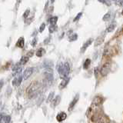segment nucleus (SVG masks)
Segmentation results:
<instances>
[{
	"label": "nucleus",
	"instance_id": "33",
	"mask_svg": "<svg viewBox=\"0 0 123 123\" xmlns=\"http://www.w3.org/2000/svg\"><path fill=\"white\" fill-rule=\"evenodd\" d=\"M17 79H18V77H16V78H15V79H13L12 82L13 86H17Z\"/></svg>",
	"mask_w": 123,
	"mask_h": 123
},
{
	"label": "nucleus",
	"instance_id": "28",
	"mask_svg": "<svg viewBox=\"0 0 123 123\" xmlns=\"http://www.w3.org/2000/svg\"><path fill=\"white\" fill-rule=\"evenodd\" d=\"M82 12H79V13H78V15H76V17H75V19H74V22H77L78 20H79V19L81 18V16H82Z\"/></svg>",
	"mask_w": 123,
	"mask_h": 123
},
{
	"label": "nucleus",
	"instance_id": "18",
	"mask_svg": "<svg viewBox=\"0 0 123 123\" xmlns=\"http://www.w3.org/2000/svg\"><path fill=\"white\" fill-rule=\"evenodd\" d=\"M99 118H100L99 115L98 114V113H95V114L92 115V118H91V120H92V122H96L99 119Z\"/></svg>",
	"mask_w": 123,
	"mask_h": 123
},
{
	"label": "nucleus",
	"instance_id": "38",
	"mask_svg": "<svg viewBox=\"0 0 123 123\" xmlns=\"http://www.w3.org/2000/svg\"><path fill=\"white\" fill-rule=\"evenodd\" d=\"M54 2H55V0H51V2H52V3H54Z\"/></svg>",
	"mask_w": 123,
	"mask_h": 123
},
{
	"label": "nucleus",
	"instance_id": "29",
	"mask_svg": "<svg viewBox=\"0 0 123 123\" xmlns=\"http://www.w3.org/2000/svg\"><path fill=\"white\" fill-rule=\"evenodd\" d=\"M22 75H19L18 76V79H17V86H19L20 84L22 83Z\"/></svg>",
	"mask_w": 123,
	"mask_h": 123
},
{
	"label": "nucleus",
	"instance_id": "23",
	"mask_svg": "<svg viewBox=\"0 0 123 123\" xmlns=\"http://www.w3.org/2000/svg\"><path fill=\"white\" fill-rule=\"evenodd\" d=\"M78 38V35L77 34H73L69 37V42H74Z\"/></svg>",
	"mask_w": 123,
	"mask_h": 123
},
{
	"label": "nucleus",
	"instance_id": "27",
	"mask_svg": "<svg viewBox=\"0 0 123 123\" xmlns=\"http://www.w3.org/2000/svg\"><path fill=\"white\" fill-rule=\"evenodd\" d=\"M110 13H107V14H105V15H104V17H103V21H108V20H109L110 19Z\"/></svg>",
	"mask_w": 123,
	"mask_h": 123
},
{
	"label": "nucleus",
	"instance_id": "32",
	"mask_svg": "<svg viewBox=\"0 0 123 123\" xmlns=\"http://www.w3.org/2000/svg\"><path fill=\"white\" fill-rule=\"evenodd\" d=\"M99 1L100 2H102V3H104V4H105V5H107L108 6H109V5H111L110 2H108V0H99Z\"/></svg>",
	"mask_w": 123,
	"mask_h": 123
},
{
	"label": "nucleus",
	"instance_id": "3",
	"mask_svg": "<svg viewBox=\"0 0 123 123\" xmlns=\"http://www.w3.org/2000/svg\"><path fill=\"white\" fill-rule=\"evenodd\" d=\"M33 71H34V69L33 68H27L26 70L23 72V74H22V79L25 80H27L32 75Z\"/></svg>",
	"mask_w": 123,
	"mask_h": 123
},
{
	"label": "nucleus",
	"instance_id": "35",
	"mask_svg": "<svg viewBox=\"0 0 123 123\" xmlns=\"http://www.w3.org/2000/svg\"><path fill=\"white\" fill-rule=\"evenodd\" d=\"M3 85H4V82H3V80H0V92H1L2 87H3Z\"/></svg>",
	"mask_w": 123,
	"mask_h": 123
},
{
	"label": "nucleus",
	"instance_id": "22",
	"mask_svg": "<svg viewBox=\"0 0 123 123\" xmlns=\"http://www.w3.org/2000/svg\"><path fill=\"white\" fill-rule=\"evenodd\" d=\"M3 121L5 123H9L11 122V116L10 115H5L3 117Z\"/></svg>",
	"mask_w": 123,
	"mask_h": 123
},
{
	"label": "nucleus",
	"instance_id": "34",
	"mask_svg": "<svg viewBox=\"0 0 123 123\" xmlns=\"http://www.w3.org/2000/svg\"><path fill=\"white\" fill-rule=\"evenodd\" d=\"M99 68H96V69H95V76H96V78L98 77V74H99Z\"/></svg>",
	"mask_w": 123,
	"mask_h": 123
},
{
	"label": "nucleus",
	"instance_id": "19",
	"mask_svg": "<svg viewBox=\"0 0 123 123\" xmlns=\"http://www.w3.org/2000/svg\"><path fill=\"white\" fill-rule=\"evenodd\" d=\"M57 29H58V27L56 25H51L49 28V32L50 33H53L57 30Z\"/></svg>",
	"mask_w": 123,
	"mask_h": 123
},
{
	"label": "nucleus",
	"instance_id": "12",
	"mask_svg": "<svg viewBox=\"0 0 123 123\" xmlns=\"http://www.w3.org/2000/svg\"><path fill=\"white\" fill-rule=\"evenodd\" d=\"M102 101H103V99H102V97L96 96L93 99V102H92V103H93V105H99L102 102Z\"/></svg>",
	"mask_w": 123,
	"mask_h": 123
},
{
	"label": "nucleus",
	"instance_id": "2",
	"mask_svg": "<svg viewBox=\"0 0 123 123\" xmlns=\"http://www.w3.org/2000/svg\"><path fill=\"white\" fill-rule=\"evenodd\" d=\"M110 66H111L110 63H105L102 65L101 70H100V73H101L102 76H105V75L108 74V72H110Z\"/></svg>",
	"mask_w": 123,
	"mask_h": 123
},
{
	"label": "nucleus",
	"instance_id": "10",
	"mask_svg": "<svg viewBox=\"0 0 123 123\" xmlns=\"http://www.w3.org/2000/svg\"><path fill=\"white\" fill-rule=\"evenodd\" d=\"M52 107L53 108L56 107V106L59 104L60 102H61V96H57L54 99H52Z\"/></svg>",
	"mask_w": 123,
	"mask_h": 123
},
{
	"label": "nucleus",
	"instance_id": "21",
	"mask_svg": "<svg viewBox=\"0 0 123 123\" xmlns=\"http://www.w3.org/2000/svg\"><path fill=\"white\" fill-rule=\"evenodd\" d=\"M54 96H55V92H52L51 93H50V94L49 95L48 99H47V102H51L52 100L53 99V98H54Z\"/></svg>",
	"mask_w": 123,
	"mask_h": 123
},
{
	"label": "nucleus",
	"instance_id": "15",
	"mask_svg": "<svg viewBox=\"0 0 123 123\" xmlns=\"http://www.w3.org/2000/svg\"><path fill=\"white\" fill-rule=\"evenodd\" d=\"M58 21V17L57 16H52L49 19V22L50 25H56Z\"/></svg>",
	"mask_w": 123,
	"mask_h": 123
},
{
	"label": "nucleus",
	"instance_id": "6",
	"mask_svg": "<svg viewBox=\"0 0 123 123\" xmlns=\"http://www.w3.org/2000/svg\"><path fill=\"white\" fill-rule=\"evenodd\" d=\"M63 66H64V75H63V78H65V77H68V75L70 72V65L68 62H66L63 64Z\"/></svg>",
	"mask_w": 123,
	"mask_h": 123
},
{
	"label": "nucleus",
	"instance_id": "31",
	"mask_svg": "<svg viewBox=\"0 0 123 123\" xmlns=\"http://www.w3.org/2000/svg\"><path fill=\"white\" fill-rule=\"evenodd\" d=\"M36 43H37V38H33V39L32 40V42H31V46L34 47V46H35Z\"/></svg>",
	"mask_w": 123,
	"mask_h": 123
},
{
	"label": "nucleus",
	"instance_id": "30",
	"mask_svg": "<svg viewBox=\"0 0 123 123\" xmlns=\"http://www.w3.org/2000/svg\"><path fill=\"white\" fill-rule=\"evenodd\" d=\"M45 29H46V24L42 23V24L41 26H40V27H39V32H42Z\"/></svg>",
	"mask_w": 123,
	"mask_h": 123
},
{
	"label": "nucleus",
	"instance_id": "37",
	"mask_svg": "<svg viewBox=\"0 0 123 123\" xmlns=\"http://www.w3.org/2000/svg\"><path fill=\"white\" fill-rule=\"evenodd\" d=\"M32 55H33V52H29V53H28V55H27V56L28 57H30V56H32Z\"/></svg>",
	"mask_w": 123,
	"mask_h": 123
},
{
	"label": "nucleus",
	"instance_id": "9",
	"mask_svg": "<svg viewBox=\"0 0 123 123\" xmlns=\"http://www.w3.org/2000/svg\"><path fill=\"white\" fill-rule=\"evenodd\" d=\"M15 46L17 47H19V48H20V49L23 48L24 46H25V39H24V38L23 37L19 38L18 39V41H17V42H16Z\"/></svg>",
	"mask_w": 123,
	"mask_h": 123
},
{
	"label": "nucleus",
	"instance_id": "24",
	"mask_svg": "<svg viewBox=\"0 0 123 123\" xmlns=\"http://www.w3.org/2000/svg\"><path fill=\"white\" fill-rule=\"evenodd\" d=\"M115 26L114 24L110 25V26L107 28V32H112V31L115 29Z\"/></svg>",
	"mask_w": 123,
	"mask_h": 123
},
{
	"label": "nucleus",
	"instance_id": "36",
	"mask_svg": "<svg viewBox=\"0 0 123 123\" xmlns=\"http://www.w3.org/2000/svg\"><path fill=\"white\" fill-rule=\"evenodd\" d=\"M3 117H4V115H3V114H0V123H2V120H3Z\"/></svg>",
	"mask_w": 123,
	"mask_h": 123
},
{
	"label": "nucleus",
	"instance_id": "17",
	"mask_svg": "<svg viewBox=\"0 0 123 123\" xmlns=\"http://www.w3.org/2000/svg\"><path fill=\"white\" fill-rule=\"evenodd\" d=\"M90 65H91V59H89V58H87V59L85 61L84 64H83V68H84V69H88V67L90 66Z\"/></svg>",
	"mask_w": 123,
	"mask_h": 123
},
{
	"label": "nucleus",
	"instance_id": "7",
	"mask_svg": "<svg viewBox=\"0 0 123 123\" xmlns=\"http://www.w3.org/2000/svg\"><path fill=\"white\" fill-rule=\"evenodd\" d=\"M69 80H70V79H69V77L64 78V79H62V81L61 82V83L59 84V88L60 89H62L64 88H65L66 85H68L69 82Z\"/></svg>",
	"mask_w": 123,
	"mask_h": 123
},
{
	"label": "nucleus",
	"instance_id": "13",
	"mask_svg": "<svg viewBox=\"0 0 123 123\" xmlns=\"http://www.w3.org/2000/svg\"><path fill=\"white\" fill-rule=\"evenodd\" d=\"M57 70L58 72V73L60 74V75L63 77L64 75V66H63V63L60 62L58 65H57Z\"/></svg>",
	"mask_w": 123,
	"mask_h": 123
},
{
	"label": "nucleus",
	"instance_id": "11",
	"mask_svg": "<svg viewBox=\"0 0 123 123\" xmlns=\"http://www.w3.org/2000/svg\"><path fill=\"white\" fill-rule=\"evenodd\" d=\"M104 38H105V36L104 35L98 37L97 39L96 40V42H95V46L97 47V46H100V45H102L103 43V42H104Z\"/></svg>",
	"mask_w": 123,
	"mask_h": 123
},
{
	"label": "nucleus",
	"instance_id": "8",
	"mask_svg": "<svg viewBox=\"0 0 123 123\" xmlns=\"http://www.w3.org/2000/svg\"><path fill=\"white\" fill-rule=\"evenodd\" d=\"M66 118H67V115L65 112H63V111H62V112H60L59 114H58L57 116H56L57 121L59 122L64 121V120H65Z\"/></svg>",
	"mask_w": 123,
	"mask_h": 123
},
{
	"label": "nucleus",
	"instance_id": "16",
	"mask_svg": "<svg viewBox=\"0 0 123 123\" xmlns=\"http://www.w3.org/2000/svg\"><path fill=\"white\" fill-rule=\"evenodd\" d=\"M29 58L27 56H26V55H25V56H22V58H21V59H20V65H26V64L28 62V61H29Z\"/></svg>",
	"mask_w": 123,
	"mask_h": 123
},
{
	"label": "nucleus",
	"instance_id": "20",
	"mask_svg": "<svg viewBox=\"0 0 123 123\" xmlns=\"http://www.w3.org/2000/svg\"><path fill=\"white\" fill-rule=\"evenodd\" d=\"M43 65H44V67H46V68H52V67L53 66V63H52V62L46 61L43 63Z\"/></svg>",
	"mask_w": 123,
	"mask_h": 123
},
{
	"label": "nucleus",
	"instance_id": "26",
	"mask_svg": "<svg viewBox=\"0 0 123 123\" xmlns=\"http://www.w3.org/2000/svg\"><path fill=\"white\" fill-rule=\"evenodd\" d=\"M111 1L114 2L116 5H119V6H122V0H111Z\"/></svg>",
	"mask_w": 123,
	"mask_h": 123
},
{
	"label": "nucleus",
	"instance_id": "25",
	"mask_svg": "<svg viewBox=\"0 0 123 123\" xmlns=\"http://www.w3.org/2000/svg\"><path fill=\"white\" fill-rule=\"evenodd\" d=\"M29 13H30V9H28L26 12H25L24 13H23V15H22V17H23L24 19H27L28 18V16H29Z\"/></svg>",
	"mask_w": 123,
	"mask_h": 123
},
{
	"label": "nucleus",
	"instance_id": "4",
	"mask_svg": "<svg viewBox=\"0 0 123 123\" xmlns=\"http://www.w3.org/2000/svg\"><path fill=\"white\" fill-rule=\"evenodd\" d=\"M79 95L77 94L76 96H75V97L74 98V99L70 102V104H69V105L68 110L69 111H71L72 109H73L74 107H75V105H76V103L78 102V101H79Z\"/></svg>",
	"mask_w": 123,
	"mask_h": 123
},
{
	"label": "nucleus",
	"instance_id": "1",
	"mask_svg": "<svg viewBox=\"0 0 123 123\" xmlns=\"http://www.w3.org/2000/svg\"><path fill=\"white\" fill-rule=\"evenodd\" d=\"M39 88V83L38 82H32L27 88V93L29 99H33L37 96L38 89Z\"/></svg>",
	"mask_w": 123,
	"mask_h": 123
},
{
	"label": "nucleus",
	"instance_id": "14",
	"mask_svg": "<svg viewBox=\"0 0 123 123\" xmlns=\"http://www.w3.org/2000/svg\"><path fill=\"white\" fill-rule=\"evenodd\" d=\"M45 53H46V50L43 48H39L37 50V52H36V55H37L38 57H42Z\"/></svg>",
	"mask_w": 123,
	"mask_h": 123
},
{
	"label": "nucleus",
	"instance_id": "5",
	"mask_svg": "<svg viewBox=\"0 0 123 123\" xmlns=\"http://www.w3.org/2000/svg\"><path fill=\"white\" fill-rule=\"evenodd\" d=\"M92 42H93V38H89L88 40L86 41L83 44V46H82V48H81V50H80L81 53H84V52H85V50L88 48V46L92 43Z\"/></svg>",
	"mask_w": 123,
	"mask_h": 123
}]
</instances>
